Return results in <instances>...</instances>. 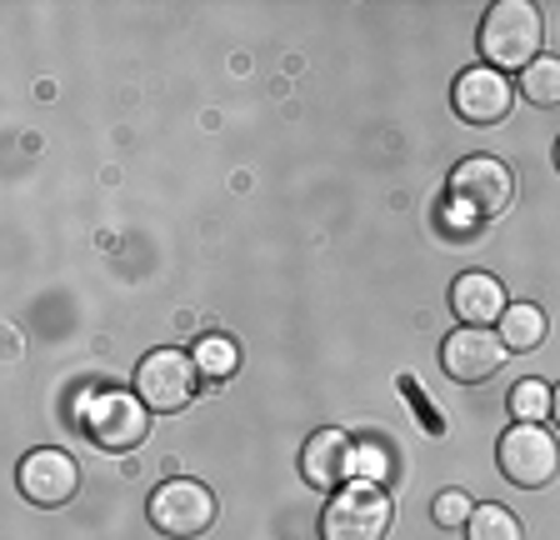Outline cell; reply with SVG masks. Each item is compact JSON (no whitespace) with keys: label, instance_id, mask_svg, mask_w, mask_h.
Instances as JSON below:
<instances>
[{"label":"cell","instance_id":"8992f818","mask_svg":"<svg viewBox=\"0 0 560 540\" xmlns=\"http://www.w3.org/2000/svg\"><path fill=\"white\" fill-rule=\"evenodd\" d=\"M85 431L101 450H136L151 435V406L130 390H101L85 406Z\"/></svg>","mask_w":560,"mask_h":540},{"label":"cell","instance_id":"9a60e30c","mask_svg":"<svg viewBox=\"0 0 560 540\" xmlns=\"http://www.w3.org/2000/svg\"><path fill=\"white\" fill-rule=\"evenodd\" d=\"M466 540H525V530L505 505H476V516L466 520Z\"/></svg>","mask_w":560,"mask_h":540},{"label":"cell","instance_id":"6da1fadb","mask_svg":"<svg viewBox=\"0 0 560 540\" xmlns=\"http://www.w3.org/2000/svg\"><path fill=\"white\" fill-rule=\"evenodd\" d=\"M540 40L546 21L530 0H495L480 21V56L490 60V71H525L540 60Z\"/></svg>","mask_w":560,"mask_h":540},{"label":"cell","instance_id":"e0dca14e","mask_svg":"<svg viewBox=\"0 0 560 540\" xmlns=\"http://www.w3.org/2000/svg\"><path fill=\"white\" fill-rule=\"evenodd\" d=\"M431 516H435V526H466L470 516H476V505H470V495L466 491H441L435 495V505H431Z\"/></svg>","mask_w":560,"mask_h":540},{"label":"cell","instance_id":"5bb4252c","mask_svg":"<svg viewBox=\"0 0 560 540\" xmlns=\"http://www.w3.org/2000/svg\"><path fill=\"white\" fill-rule=\"evenodd\" d=\"M521 95L540 110H556L560 106V56L530 60V66L521 71Z\"/></svg>","mask_w":560,"mask_h":540},{"label":"cell","instance_id":"4fadbf2b","mask_svg":"<svg viewBox=\"0 0 560 540\" xmlns=\"http://www.w3.org/2000/svg\"><path fill=\"white\" fill-rule=\"evenodd\" d=\"M546 330H550L546 310L530 306V301H521V306H511V310L501 316V341H505V351H536V345H546Z\"/></svg>","mask_w":560,"mask_h":540},{"label":"cell","instance_id":"2e32d148","mask_svg":"<svg viewBox=\"0 0 560 540\" xmlns=\"http://www.w3.org/2000/svg\"><path fill=\"white\" fill-rule=\"evenodd\" d=\"M505 406H511V415L521 425H540V421H550V386L546 380H521Z\"/></svg>","mask_w":560,"mask_h":540},{"label":"cell","instance_id":"277c9868","mask_svg":"<svg viewBox=\"0 0 560 540\" xmlns=\"http://www.w3.org/2000/svg\"><path fill=\"white\" fill-rule=\"evenodd\" d=\"M515 200V176L511 165L495 161V155H470L451 171V206H460L476 221H495V215L511 211Z\"/></svg>","mask_w":560,"mask_h":540},{"label":"cell","instance_id":"ba28073f","mask_svg":"<svg viewBox=\"0 0 560 540\" xmlns=\"http://www.w3.org/2000/svg\"><path fill=\"white\" fill-rule=\"evenodd\" d=\"M15 485H21V495L31 505H40V510H56V505L75 501V491H81V466H75L66 450L40 446V450H31V456L21 460V470H15Z\"/></svg>","mask_w":560,"mask_h":540},{"label":"cell","instance_id":"30bf717a","mask_svg":"<svg viewBox=\"0 0 560 540\" xmlns=\"http://www.w3.org/2000/svg\"><path fill=\"white\" fill-rule=\"evenodd\" d=\"M451 106H455V116L470 120V126H501V120L511 116V106H515V91H511V81H505L501 71H490V66H470V71L455 81Z\"/></svg>","mask_w":560,"mask_h":540},{"label":"cell","instance_id":"3957f363","mask_svg":"<svg viewBox=\"0 0 560 540\" xmlns=\"http://www.w3.org/2000/svg\"><path fill=\"white\" fill-rule=\"evenodd\" d=\"M145 516H151V526L161 530V536L196 540V536H206L210 520H215V495L200 481H190V476H175V481H161L151 491Z\"/></svg>","mask_w":560,"mask_h":540},{"label":"cell","instance_id":"ffe728a7","mask_svg":"<svg viewBox=\"0 0 560 540\" xmlns=\"http://www.w3.org/2000/svg\"><path fill=\"white\" fill-rule=\"evenodd\" d=\"M556 165H560V141H556Z\"/></svg>","mask_w":560,"mask_h":540},{"label":"cell","instance_id":"52a82bcc","mask_svg":"<svg viewBox=\"0 0 560 540\" xmlns=\"http://www.w3.org/2000/svg\"><path fill=\"white\" fill-rule=\"evenodd\" d=\"M390 501L381 485H350L320 510V540H385Z\"/></svg>","mask_w":560,"mask_h":540},{"label":"cell","instance_id":"9c48e42d","mask_svg":"<svg viewBox=\"0 0 560 540\" xmlns=\"http://www.w3.org/2000/svg\"><path fill=\"white\" fill-rule=\"evenodd\" d=\"M505 341L501 336H490V330H476V326H460L445 336L441 345V371L451 380H460V386H480V380H490L495 371L505 365Z\"/></svg>","mask_w":560,"mask_h":540},{"label":"cell","instance_id":"7c38bea8","mask_svg":"<svg viewBox=\"0 0 560 540\" xmlns=\"http://www.w3.org/2000/svg\"><path fill=\"white\" fill-rule=\"evenodd\" d=\"M451 310L460 316V326L490 330L505 310H511V301H505V285L495 281V275H486V270H466V275L451 285Z\"/></svg>","mask_w":560,"mask_h":540},{"label":"cell","instance_id":"8fae6325","mask_svg":"<svg viewBox=\"0 0 560 540\" xmlns=\"http://www.w3.org/2000/svg\"><path fill=\"white\" fill-rule=\"evenodd\" d=\"M355 446H350V435L336 431V425H326V431H315L311 441L301 446V476L305 485H315V491H330V485H340L355 470Z\"/></svg>","mask_w":560,"mask_h":540},{"label":"cell","instance_id":"7a4b0ae2","mask_svg":"<svg viewBox=\"0 0 560 540\" xmlns=\"http://www.w3.org/2000/svg\"><path fill=\"white\" fill-rule=\"evenodd\" d=\"M136 396L145 400L151 411H161V415L186 411L190 400L200 396V365H196V355L175 351V345L151 351L145 361L136 365Z\"/></svg>","mask_w":560,"mask_h":540},{"label":"cell","instance_id":"5b68a950","mask_svg":"<svg viewBox=\"0 0 560 540\" xmlns=\"http://www.w3.org/2000/svg\"><path fill=\"white\" fill-rule=\"evenodd\" d=\"M495 460H501V476L521 491H540L560 476V446L550 441L546 425H521L515 421L511 431L501 435L495 446Z\"/></svg>","mask_w":560,"mask_h":540},{"label":"cell","instance_id":"ac0fdd59","mask_svg":"<svg viewBox=\"0 0 560 540\" xmlns=\"http://www.w3.org/2000/svg\"><path fill=\"white\" fill-rule=\"evenodd\" d=\"M196 365L206 371V376H231V371H235V351H231V341H221V336L200 341V345H196Z\"/></svg>","mask_w":560,"mask_h":540},{"label":"cell","instance_id":"d6986e66","mask_svg":"<svg viewBox=\"0 0 560 540\" xmlns=\"http://www.w3.org/2000/svg\"><path fill=\"white\" fill-rule=\"evenodd\" d=\"M550 421H556V425H560V386H556V390H550Z\"/></svg>","mask_w":560,"mask_h":540}]
</instances>
